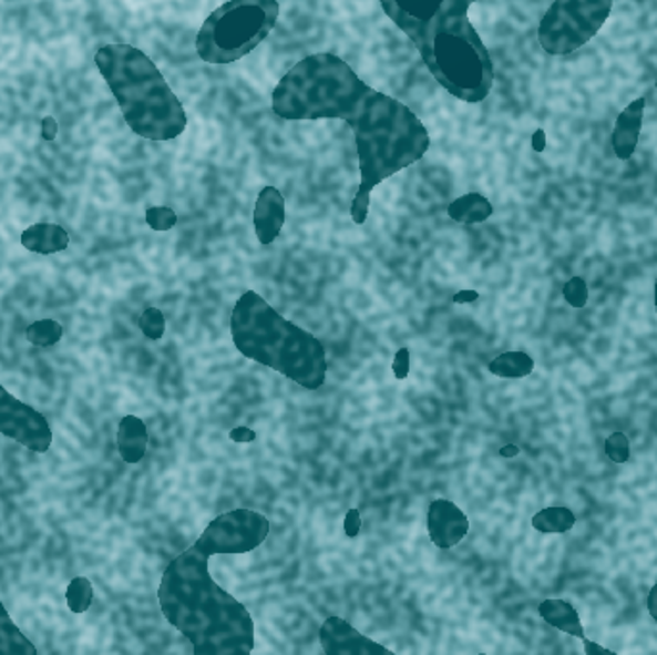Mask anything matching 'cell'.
<instances>
[{"instance_id": "1", "label": "cell", "mask_w": 657, "mask_h": 655, "mask_svg": "<svg viewBox=\"0 0 657 655\" xmlns=\"http://www.w3.org/2000/svg\"><path fill=\"white\" fill-rule=\"evenodd\" d=\"M283 120H342L355 133L360 188L352 222L366 224L371 191L425 156L429 133L418 115L389 94L366 85L342 58L319 52L283 75L271 96Z\"/></svg>"}, {"instance_id": "2", "label": "cell", "mask_w": 657, "mask_h": 655, "mask_svg": "<svg viewBox=\"0 0 657 655\" xmlns=\"http://www.w3.org/2000/svg\"><path fill=\"white\" fill-rule=\"evenodd\" d=\"M209 557L195 542L170 562L160 581V610L193 644V655H253V615L212 579Z\"/></svg>"}, {"instance_id": "3", "label": "cell", "mask_w": 657, "mask_h": 655, "mask_svg": "<svg viewBox=\"0 0 657 655\" xmlns=\"http://www.w3.org/2000/svg\"><path fill=\"white\" fill-rule=\"evenodd\" d=\"M389 16L418 47L427 70L439 85L463 102H481L494 85V65L468 12L471 2H381Z\"/></svg>"}, {"instance_id": "4", "label": "cell", "mask_w": 657, "mask_h": 655, "mask_svg": "<svg viewBox=\"0 0 657 655\" xmlns=\"http://www.w3.org/2000/svg\"><path fill=\"white\" fill-rule=\"evenodd\" d=\"M233 342L245 358L285 375L308 390L321 389L327 354L311 332L277 314L258 293L246 290L232 314Z\"/></svg>"}, {"instance_id": "5", "label": "cell", "mask_w": 657, "mask_h": 655, "mask_svg": "<svg viewBox=\"0 0 657 655\" xmlns=\"http://www.w3.org/2000/svg\"><path fill=\"white\" fill-rule=\"evenodd\" d=\"M94 62L116 96L123 120L148 141H172L187 130V114L166 78L145 52L131 44H106Z\"/></svg>"}, {"instance_id": "6", "label": "cell", "mask_w": 657, "mask_h": 655, "mask_svg": "<svg viewBox=\"0 0 657 655\" xmlns=\"http://www.w3.org/2000/svg\"><path fill=\"white\" fill-rule=\"evenodd\" d=\"M279 18L275 0H233L216 8L196 35V52L208 64H233L268 39Z\"/></svg>"}, {"instance_id": "7", "label": "cell", "mask_w": 657, "mask_h": 655, "mask_svg": "<svg viewBox=\"0 0 657 655\" xmlns=\"http://www.w3.org/2000/svg\"><path fill=\"white\" fill-rule=\"evenodd\" d=\"M609 0H557L538 25V43L552 57H564L598 35L612 12Z\"/></svg>"}, {"instance_id": "8", "label": "cell", "mask_w": 657, "mask_h": 655, "mask_svg": "<svg viewBox=\"0 0 657 655\" xmlns=\"http://www.w3.org/2000/svg\"><path fill=\"white\" fill-rule=\"evenodd\" d=\"M269 521L253 510H233L209 521L196 544L209 555L248 554L268 539Z\"/></svg>"}, {"instance_id": "9", "label": "cell", "mask_w": 657, "mask_h": 655, "mask_svg": "<svg viewBox=\"0 0 657 655\" xmlns=\"http://www.w3.org/2000/svg\"><path fill=\"white\" fill-rule=\"evenodd\" d=\"M0 434L14 440L37 454H44L52 444V431L43 413L30 403L12 397L0 385Z\"/></svg>"}, {"instance_id": "10", "label": "cell", "mask_w": 657, "mask_h": 655, "mask_svg": "<svg viewBox=\"0 0 657 655\" xmlns=\"http://www.w3.org/2000/svg\"><path fill=\"white\" fill-rule=\"evenodd\" d=\"M319 642L326 655H397L335 615L324 621L319 628Z\"/></svg>"}, {"instance_id": "11", "label": "cell", "mask_w": 657, "mask_h": 655, "mask_svg": "<svg viewBox=\"0 0 657 655\" xmlns=\"http://www.w3.org/2000/svg\"><path fill=\"white\" fill-rule=\"evenodd\" d=\"M427 531L434 546L452 550L470 533V519L454 502L439 498L429 505Z\"/></svg>"}, {"instance_id": "12", "label": "cell", "mask_w": 657, "mask_h": 655, "mask_svg": "<svg viewBox=\"0 0 657 655\" xmlns=\"http://www.w3.org/2000/svg\"><path fill=\"white\" fill-rule=\"evenodd\" d=\"M254 231L260 245L268 246L279 237L285 225V198L277 187L261 188L260 196L254 206Z\"/></svg>"}, {"instance_id": "13", "label": "cell", "mask_w": 657, "mask_h": 655, "mask_svg": "<svg viewBox=\"0 0 657 655\" xmlns=\"http://www.w3.org/2000/svg\"><path fill=\"white\" fill-rule=\"evenodd\" d=\"M644 109L646 99H636L617 117L612 133V146L617 158L628 160L635 154L643 131Z\"/></svg>"}, {"instance_id": "14", "label": "cell", "mask_w": 657, "mask_h": 655, "mask_svg": "<svg viewBox=\"0 0 657 655\" xmlns=\"http://www.w3.org/2000/svg\"><path fill=\"white\" fill-rule=\"evenodd\" d=\"M22 246L30 253L44 254V256L64 253L65 248L70 246V235L62 225H30L22 233Z\"/></svg>"}, {"instance_id": "15", "label": "cell", "mask_w": 657, "mask_h": 655, "mask_svg": "<svg viewBox=\"0 0 657 655\" xmlns=\"http://www.w3.org/2000/svg\"><path fill=\"white\" fill-rule=\"evenodd\" d=\"M148 431L137 416H125L117 427V450L125 463H138L146 454Z\"/></svg>"}, {"instance_id": "16", "label": "cell", "mask_w": 657, "mask_h": 655, "mask_svg": "<svg viewBox=\"0 0 657 655\" xmlns=\"http://www.w3.org/2000/svg\"><path fill=\"white\" fill-rule=\"evenodd\" d=\"M538 613H541L542 620L546 621L552 627L557 628V631L571 634L578 641H585V628H583L577 610L569 602H565V600H544L538 605Z\"/></svg>"}, {"instance_id": "17", "label": "cell", "mask_w": 657, "mask_h": 655, "mask_svg": "<svg viewBox=\"0 0 657 655\" xmlns=\"http://www.w3.org/2000/svg\"><path fill=\"white\" fill-rule=\"evenodd\" d=\"M492 204L483 195L470 193V195L460 196L458 201L449 206L450 219L458 224H483L492 216Z\"/></svg>"}, {"instance_id": "18", "label": "cell", "mask_w": 657, "mask_h": 655, "mask_svg": "<svg viewBox=\"0 0 657 655\" xmlns=\"http://www.w3.org/2000/svg\"><path fill=\"white\" fill-rule=\"evenodd\" d=\"M0 655H37L33 642L16 627L4 604L0 602Z\"/></svg>"}, {"instance_id": "19", "label": "cell", "mask_w": 657, "mask_h": 655, "mask_svg": "<svg viewBox=\"0 0 657 655\" xmlns=\"http://www.w3.org/2000/svg\"><path fill=\"white\" fill-rule=\"evenodd\" d=\"M535 360L525 352H504L500 354L496 360L489 364V371L502 379H521L533 373Z\"/></svg>"}, {"instance_id": "20", "label": "cell", "mask_w": 657, "mask_h": 655, "mask_svg": "<svg viewBox=\"0 0 657 655\" xmlns=\"http://www.w3.org/2000/svg\"><path fill=\"white\" fill-rule=\"evenodd\" d=\"M577 523L575 513L569 508H546L533 518V526L538 533L564 534Z\"/></svg>"}, {"instance_id": "21", "label": "cell", "mask_w": 657, "mask_h": 655, "mask_svg": "<svg viewBox=\"0 0 657 655\" xmlns=\"http://www.w3.org/2000/svg\"><path fill=\"white\" fill-rule=\"evenodd\" d=\"M25 337L33 346L49 348V346L59 345L62 337H64V329L54 319H39V321L31 324L25 329Z\"/></svg>"}, {"instance_id": "22", "label": "cell", "mask_w": 657, "mask_h": 655, "mask_svg": "<svg viewBox=\"0 0 657 655\" xmlns=\"http://www.w3.org/2000/svg\"><path fill=\"white\" fill-rule=\"evenodd\" d=\"M93 584L88 576H75L72 583L68 584L65 600L72 613H85L93 604Z\"/></svg>"}, {"instance_id": "23", "label": "cell", "mask_w": 657, "mask_h": 655, "mask_svg": "<svg viewBox=\"0 0 657 655\" xmlns=\"http://www.w3.org/2000/svg\"><path fill=\"white\" fill-rule=\"evenodd\" d=\"M138 327L146 339L160 340L166 332V317L158 308H148L143 316L138 317Z\"/></svg>"}, {"instance_id": "24", "label": "cell", "mask_w": 657, "mask_h": 655, "mask_svg": "<svg viewBox=\"0 0 657 655\" xmlns=\"http://www.w3.org/2000/svg\"><path fill=\"white\" fill-rule=\"evenodd\" d=\"M606 454L614 463H627L630 458V442L625 432H614L607 437Z\"/></svg>"}, {"instance_id": "25", "label": "cell", "mask_w": 657, "mask_h": 655, "mask_svg": "<svg viewBox=\"0 0 657 655\" xmlns=\"http://www.w3.org/2000/svg\"><path fill=\"white\" fill-rule=\"evenodd\" d=\"M146 224L154 231H170L177 224V216L172 208L154 206V208L146 209Z\"/></svg>"}, {"instance_id": "26", "label": "cell", "mask_w": 657, "mask_h": 655, "mask_svg": "<svg viewBox=\"0 0 657 655\" xmlns=\"http://www.w3.org/2000/svg\"><path fill=\"white\" fill-rule=\"evenodd\" d=\"M565 300L573 306V308H583L586 300H588V288L586 283L581 277H573L571 282L564 287Z\"/></svg>"}, {"instance_id": "27", "label": "cell", "mask_w": 657, "mask_h": 655, "mask_svg": "<svg viewBox=\"0 0 657 655\" xmlns=\"http://www.w3.org/2000/svg\"><path fill=\"white\" fill-rule=\"evenodd\" d=\"M392 371L398 381H404L406 377L410 375V350L408 348H400L394 361H392Z\"/></svg>"}, {"instance_id": "28", "label": "cell", "mask_w": 657, "mask_h": 655, "mask_svg": "<svg viewBox=\"0 0 657 655\" xmlns=\"http://www.w3.org/2000/svg\"><path fill=\"white\" fill-rule=\"evenodd\" d=\"M361 515L356 508L348 510L347 518H345V534L348 539H356L360 534Z\"/></svg>"}, {"instance_id": "29", "label": "cell", "mask_w": 657, "mask_h": 655, "mask_svg": "<svg viewBox=\"0 0 657 655\" xmlns=\"http://www.w3.org/2000/svg\"><path fill=\"white\" fill-rule=\"evenodd\" d=\"M57 135H59V122H57V117L47 115V117H43V122H41V137L44 141H54Z\"/></svg>"}, {"instance_id": "30", "label": "cell", "mask_w": 657, "mask_h": 655, "mask_svg": "<svg viewBox=\"0 0 657 655\" xmlns=\"http://www.w3.org/2000/svg\"><path fill=\"white\" fill-rule=\"evenodd\" d=\"M229 439L233 442H253L256 439V432L253 429H248V427H237V429H233L229 432Z\"/></svg>"}, {"instance_id": "31", "label": "cell", "mask_w": 657, "mask_h": 655, "mask_svg": "<svg viewBox=\"0 0 657 655\" xmlns=\"http://www.w3.org/2000/svg\"><path fill=\"white\" fill-rule=\"evenodd\" d=\"M583 644H585V655H619L612 652V649L599 646L598 642L588 641V638H585Z\"/></svg>"}, {"instance_id": "32", "label": "cell", "mask_w": 657, "mask_h": 655, "mask_svg": "<svg viewBox=\"0 0 657 655\" xmlns=\"http://www.w3.org/2000/svg\"><path fill=\"white\" fill-rule=\"evenodd\" d=\"M648 612H650L651 620L657 623V583L651 586L650 594H648Z\"/></svg>"}, {"instance_id": "33", "label": "cell", "mask_w": 657, "mask_h": 655, "mask_svg": "<svg viewBox=\"0 0 657 655\" xmlns=\"http://www.w3.org/2000/svg\"><path fill=\"white\" fill-rule=\"evenodd\" d=\"M478 298L479 293H475V290H462V293H458V295L454 296V303H473V300H478Z\"/></svg>"}, {"instance_id": "34", "label": "cell", "mask_w": 657, "mask_h": 655, "mask_svg": "<svg viewBox=\"0 0 657 655\" xmlns=\"http://www.w3.org/2000/svg\"><path fill=\"white\" fill-rule=\"evenodd\" d=\"M544 146H546V133L538 130L535 135H533V149H535L536 152H542L544 151Z\"/></svg>"}, {"instance_id": "35", "label": "cell", "mask_w": 657, "mask_h": 655, "mask_svg": "<svg viewBox=\"0 0 657 655\" xmlns=\"http://www.w3.org/2000/svg\"><path fill=\"white\" fill-rule=\"evenodd\" d=\"M517 454H520V448L515 447V444H507V447L500 450L502 458H515Z\"/></svg>"}, {"instance_id": "36", "label": "cell", "mask_w": 657, "mask_h": 655, "mask_svg": "<svg viewBox=\"0 0 657 655\" xmlns=\"http://www.w3.org/2000/svg\"><path fill=\"white\" fill-rule=\"evenodd\" d=\"M654 293H656V310H657V279H656V288H654Z\"/></svg>"}, {"instance_id": "37", "label": "cell", "mask_w": 657, "mask_h": 655, "mask_svg": "<svg viewBox=\"0 0 657 655\" xmlns=\"http://www.w3.org/2000/svg\"><path fill=\"white\" fill-rule=\"evenodd\" d=\"M479 655H489V654H479Z\"/></svg>"}, {"instance_id": "38", "label": "cell", "mask_w": 657, "mask_h": 655, "mask_svg": "<svg viewBox=\"0 0 657 655\" xmlns=\"http://www.w3.org/2000/svg\"><path fill=\"white\" fill-rule=\"evenodd\" d=\"M656 86H657V80H656Z\"/></svg>"}]
</instances>
